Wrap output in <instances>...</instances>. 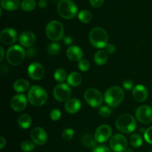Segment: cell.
Segmentation results:
<instances>
[{
	"instance_id": "cell-16",
	"label": "cell",
	"mask_w": 152,
	"mask_h": 152,
	"mask_svg": "<svg viewBox=\"0 0 152 152\" xmlns=\"http://www.w3.org/2000/svg\"><path fill=\"white\" fill-rule=\"evenodd\" d=\"M17 34L16 31L13 28H4L0 34V40L1 42L6 45H10L13 44L16 41Z\"/></svg>"
},
{
	"instance_id": "cell-10",
	"label": "cell",
	"mask_w": 152,
	"mask_h": 152,
	"mask_svg": "<svg viewBox=\"0 0 152 152\" xmlns=\"http://www.w3.org/2000/svg\"><path fill=\"white\" fill-rule=\"evenodd\" d=\"M110 148L114 152H125L128 148L127 140L123 134H117L110 140Z\"/></svg>"
},
{
	"instance_id": "cell-38",
	"label": "cell",
	"mask_w": 152,
	"mask_h": 152,
	"mask_svg": "<svg viewBox=\"0 0 152 152\" xmlns=\"http://www.w3.org/2000/svg\"><path fill=\"white\" fill-rule=\"evenodd\" d=\"M92 152H111V149H110L106 145H102L95 147Z\"/></svg>"
},
{
	"instance_id": "cell-37",
	"label": "cell",
	"mask_w": 152,
	"mask_h": 152,
	"mask_svg": "<svg viewBox=\"0 0 152 152\" xmlns=\"http://www.w3.org/2000/svg\"><path fill=\"white\" fill-rule=\"evenodd\" d=\"M144 138L147 142L152 144V126L145 130L144 133Z\"/></svg>"
},
{
	"instance_id": "cell-9",
	"label": "cell",
	"mask_w": 152,
	"mask_h": 152,
	"mask_svg": "<svg viewBox=\"0 0 152 152\" xmlns=\"http://www.w3.org/2000/svg\"><path fill=\"white\" fill-rule=\"evenodd\" d=\"M53 94L55 99L59 102H66L70 99L71 90L68 85L65 83H59L53 89Z\"/></svg>"
},
{
	"instance_id": "cell-31",
	"label": "cell",
	"mask_w": 152,
	"mask_h": 152,
	"mask_svg": "<svg viewBox=\"0 0 152 152\" xmlns=\"http://www.w3.org/2000/svg\"><path fill=\"white\" fill-rule=\"evenodd\" d=\"M48 52L49 54L52 55V56H56V55L59 54V53L61 50L60 45L58 43L53 42L48 45L47 48Z\"/></svg>"
},
{
	"instance_id": "cell-14",
	"label": "cell",
	"mask_w": 152,
	"mask_h": 152,
	"mask_svg": "<svg viewBox=\"0 0 152 152\" xmlns=\"http://www.w3.org/2000/svg\"><path fill=\"white\" fill-rule=\"evenodd\" d=\"M31 138L36 145H42L47 142L48 135L42 128L37 127L31 131Z\"/></svg>"
},
{
	"instance_id": "cell-26",
	"label": "cell",
	"mask_w": 152,
	"mask_h": 152,
	"mask_svg": "<svg viewBox=\"0 0 152 152\" xmlns=\"http://www.w3.org/2000/svg\"><path fill=\"white\" fill-rule=\"evenodd\" d=\"M96 142L95 138L89 134H86L82 138V143L86 148H95Z\"/></svg>"
},
{
	"instance_id": "cell-5",
	"label": "cell",
	"mask_w": 152,
	"mask_h": 152,
	"mask_svg": "<svg viewBox=\"0 0 152 152\" xmlns=\"http://www.w3.org/2000/svg\"><path fill=\"white\" fill-rule=\"evenodd\" d=\"M77 9L76 4L71 0H60L57 5L58 13L65 19H73L77 15Z\"/></svg>"
},
{
	"instance_id": "cell-40",
	"label": "cell",
	"mask_w": 152,
	"mask_h": 152,
	"mask_svg": "<svg viewBox=\"0 0 152 152\" xmlns=\"http://www.w3.org/2000/svg\"><path fill=\"white\" fill-rule=\"evenodd\" d=\"M104 49H105V51L107 53H109V54H113L116 51L115 46L112 44H107L104 48Z\"/></svg>"
},
{
	"instance_id": "cell-17",
	"label": "cell",
	"mask_w": 152,
	"mask_h": 152,
	"mask_svg": "<svg viewBox=\"0 0 152 152\" xmlns=\"http://www.w3.org/2000/svg\"><path fill=\"white\" fill-rule=\"evenodd\" d=\"M36 36L32 31H26L22 32L19 37V42L23 47L31 48L35 44Z\"/></svg>"
},
{
	"instance_id": "cell-2",
	"label": "cell",
	"mask_w": 152,
	"mask_h": 152,
	"mask_svg": "<svg viewBox=\"0 0 152 152\" xmlns=\"http://www.w3.org/2000/svg\"><path fill=\"white\" fill-rule=\"evenodd\" d=\"M89 40L92 45L96 48H104L108 44V36L105 29L99 27L93 28L89 34Z\"/></svg>"
},
{
	"instance_id": "cell-1",
	"label": "cell",
	"mask_w": 152,
	"mask_h": 152,
	"mask_svg": "<svg viewBox=\"0 0 152 152\" xmlns=\"http://www.w3.org/2000/svg\"><path fill=\"white\" fill-rule=\"evenodd\" d=\"M28 99L34 106H42L48 100V94L43 88L34 86L28 91Z\"/></svg>"
},
{
	"instance_id": "cell-44",
	"label": "cell",
	"mask_w": 152,
	"mask_h": 152,
	"mask_svg": "<svg viewBox=\"0 0 152 152\" xmlns=\"http://www.w3.org/2000/svg\"><path fill=\"white\" fill-rule=\"evenodd\" d=\"M46 5H47V2H46L45 0H40L39 1V6L41 8H44V7H46Z\"/></svg>"
},
{
	"instance_id": "cell-39",
	"label": "cell",
	"mask_w": 152,
	"mask_h": 152,
	"mask_svg": "<svg viewBox=\"0 0 152 152\" xmlns=\"http://www.w3.org/2000/svg\"><path fill=\"white\" fill-rule=\"evenodd\" d=\"M123 86L126 90L129 91V90H132V89H134V83L132 81V80H125L123 83Z\"/></svg>"
},
{
	"instance_id": "cell-35",
	"label": "cell",
	"mask_w": 152,
	"mask_h": 152,
	"mask_svg": "<svg viewBox=\"0 0 152 152\" xmlns=\"http://www.w3.org/2000/svg\"><path fill=\"white\" fill-rule=\"evenodd\" d=\"M99 114L103 118H107L109 117L111 114V111L108 106H102L99 108Z\"/></svg>"
},
{
	"instance_id": "cell-13",
	"label": "cell",
	"mask_w": 152,
	"mask_h": 152,
	"mask_svg": "<svg viewBox=\"0 0 152 152\" xmlns=\"http://www.w3.org/2000/svg\"><path fill=\"white\" fill-rule=\"evenodd\" d=\"M28 76L34 80H39L45 75V68L39 62H33L28 66Z\"/></svg>"
},
{
	"instance_id": "cell-6",
	"label": "cell",
	"mask_w": 152,
	"mask_h": 152,
	"mask_svg": "<svg viewBox=\"0 0 152 152\" xmlns=\"http://www.w3.org/2000/svg\"><path fill=\"white\" fill-rule=\"evenodd\" d=\"M25 50L21 47L20 45H12L8 48L6 54L7 60L10 65H19L23 62L25 58Z\"/></svg>"
},
{
	"instance_id": "cell-27",
	"label": "cell",
	"mask_w": 152,
	"mask_h": 152,
	"mask_svg": "<svg viewBox=\"0 0 152 152\" xmlns=\"http://www.w3.org/2000/svg\"><path fill=\"white\" fill-rule=\"evenodd\" d=\"M78 18L80 21L83 23L87 24L91 21L92 19V15L88 10H83L79 13Z\"/></svg>"
},
{
	"instance_id": "cell-21",
	"label": "cell",
	"mask_w": 152,
	"mask_h": 152,
	"mask_svg": "<svg viewBox=\"0 0 152 152\" xmlns=\"http://www.w3.org/2000/svg\"><path fill=\"white\" fill-rule=\"evenodd\" d=\"M83 82L82 75L78 72H71L68 77V83L73 87L80 86Z\"/></svg>"
},
{
	"instance_id": "cell-32",
	"label": "cell",
	"mask_w": 152,
	"mask_h": 152,
	"mask_svg": "<svg viewBox=\"0 0 152 152\" xmlns=\"http://www.w3.org/2000/svg\"><path fill=\"white\" fill-rule=\"evenodd\" d=\"M21 148H22V150L23 151L30 152L32 151L33 150H34V148H35V145H34L32 142L26 140L22 142V144H21Z\"/></svg>"
},
{
	"instance_id": "cell-33",
	"label": "cell",
	"mask_w": 152,
	"mask_h": 152,
	"mask_svg": "<svg viewBox=\"0 0 152 152\" xmlns=\"http://www.w3.org/2000/svg\"><path fill=\"white\" fill-rule=\"evenodd\" d=\"M74 131L72 129H66L63 131L62 134V139L65 141H69L74 137Z\"/></svg>"
},
{
	"instance_id": "cell-25",
	"label": "cell",
	"mask_w": 152,
	"mask_h": 152,
	"mask_svg": "<svg viewBox=\"0 0 152 152\" xmlns=\"http://www.w3.org/2000/svg\"><path fill=\"white\" fill-rule=\"evenodd\" d=\"M31 123H32V120L28 114H22L19 116L17 120V123L19 127L24 129H28L31 126Z\"/></svg>"
},
{
	"instance_id": "cell-8",
	"label": "cell",
	"mask_w": 152,
	"mask_h": 152,
	"mask_svg": "<svg viewBox=\"0 0 152 152\" xmlns=\"http://www.w3.org/2000/svg\"><path fill=\"white\" fill-rule=\"evenodd\" d=\"M85 100L92 108H98L102 103L103 97L99 91L96 88H88L84 94Z\"/></svg>"
},
{
	"instance_id": "cell-12",
	"label": "cell",
	"mask_w": 152,
	"mask_h": 152,
	"mask_svg": "<svg viewBox=\"0 0 152 152\" xmlns=\"http://www.w3.org/2000/svg\"><path fill=\"white\" fill-rule=\"evenodd\" d=\"M111 134H112V129L108 125H101L95 132V140L98 143H104L110 139Z\"/></svg>"
},
{
	"instance_id": "cell-15",
	"label": "cell",
	"mask_w": 152,
	"mask_h": 152,
	"mask_svg": "<svg viewBox=\"0 0 152 152\" xmlns=\"http://www.w3.org/2000/svg\"><path fill=\"white\" fill-rule=\"evenodd\" d=\"M27 104H28V99L26 96L22 94L15 95L10 101V107L13 111L16 112H20L25 109Z\"/></svg>"
},
{
	"instance_id": "cell-7",
	"label": "cell",
	"mask_w": 152,
	"mask_h": 152,
	"mask_svg": "<svg viewBox=\"0 0 152 152\" xmlns=\"http://www.w3.org/2000/svg\"><path fill=\"white\" fill-rule=\"evenodd\" d=\"M45 33L50 40L59 41L64 37V27L59 21H50L46 26Z\"/></svg>"
},
{
	"instance_id": "cell-47",
	"label": "cell",
	"mask_w": 152,
	"mask_h": 152,
	"mask_svg": "<svg viewBox=\"0 0 152 152\" xmlns=\"http://www.w3.org/2000/svg\"><path fill=\"white\" fill-rule=\"evenodd\" d=\"M125 152H134V151L132 149H131V148H127V149L125 151Z\"/></svg>"
},
{
	"instance_id": "cell-36",
	"label": "cell",
	"mask_w": 152,
	"mask_h": 152,
	"mask_svg": "<svg viewBox=\"0 0 152 152\" xmlns=\"http://www.w3.org/2000/svg\"><path fill=\"white\" fill-rule=\"evenodd\" d=\"M50 117L52 121H57L61 117V111L56 108L52 110L50 114Z\"/></svg>"
},
{
	"instance_id": "cell-42",
	"label": "cell",
	"mask_w": 152,
	"mask_h": 152,
	"mask_svg": "<svg viewBox=\"0 0 152 152\" xmlns=\"http://www.w3.org/2000/svg\"><path fill=\"white\" fill-rule=\"evenodd\" d=\"M63 42L67 45H70L73 42V38L69 36H65L63 38Z\"/></svg>"
},
{
	"instance_id": "cell-28",
	"label": "cell",
	"mask_w": 152,
	"mask_h": 152,
	"mask_svg": "<svg viewBox=\"0 0 152 152\" xmlns=\"http://www.w3.org/2000/svg\"><path fill=\"white\" fill-rule=\"evenodd\" d=\"M21 7L25 11H32L36 7V1L34 0H23L21 3Z\"/></svg>"
},
{
	"instance_id": "cell-22",
	"label": "cell",
	"mask_w": 152,
	"mask_h": 152,
	"mask_svg": "<svg viewBox=\"0 0 152 152\" xmlns=\"http://www.w3.org/2000/svg\"><path fill=\"white\" fill-rule=\"evenodd\" d=\"M29 83L27 80H23V79H20L18 80L13 83V88L14 91L17 93H22L25 92L29 88Z\"/></svg>"
},
{
	"instance_id": "cell-46",
	"label": "cell",
	"mask_w": 152,
	"mask_h": 152,
	"mask_svg": "<svg viewBox=\"0 0 152 152\" xmlns=\"http://www.w3.org/2000/svg\"><path fill=\"white\" fill-rule=\"evenodd\" d=\"M0 49H1V59H0V61H2L3 59H4V49H3L2 47L0 48Z\"/></svg>"
},
{
	"instance_id": "cell-19",
	"label": "cell",
	"mask_w": 152,
	"mask_h": 152,
	"mask_svg": "<svg viewBox=\"0 0 152 152\" xmlns=\"http://www.w3.org/2000/svg\"><path fill=\"white\" fill-rule=\"evenodd\" d=\"M67 57L73 62H80L81 59H83V51L80 47L76 45L71 46L67 49L66 51Z\"/></svg>"
},
{
	"instance_id": "cell-34",
	"label": "cell",
	"mask_w": 152,
	"mask_h": 152,
	"mask_svg": "<svg viewBox=\"0 0 152 152\" xmlns=\"http://www.w3.org/2000/svg\"><path fill=\"white\" fill-rule=\"evenodd\" d=\"M78 67L80 71L86 72V71H88L89 68H90V63H89V62L88 60L83 59L79 62Z\"/></svg>"
},
{
	"instance_id": "cell-18",
	"label": "cell",
	"mask_w": 152,
	"mask_h": 152,
	"mask_svg": "<svg viewBox=\"0 0 152 152\" xmlns=\"http://www.w3.org/2000/svg\"><path fill=\"white\" fill-rule=\"evenodd\" d=\"M133 97L134 100H136L138 102H145L148 98V91L146 88L142 85H137L135 86L132 91Z\"/></svg>"
},
{
	"instance_id": "cell-48",
	"label": "cell",
	"mask_w": 152,
	"mask_h": 152,
	"mask_svg": "<svg viewBox=\"0 0 152 152\" xmlns=\"http://www.w3.org/2000/svg\"><path fill=\"white\" fill-rule=\"evenodd\" d=\"M150 152H152V148L151 149V151H150Z\"/></svg>"
},
{
	"instance_id": "cell-3",
	"label": "cell",
	"mask_w": 152,
	"mask_h": 152,
	"mask_svg": "<svg viewBox=\"0 0 152 152\" xmlns=\"http://www.w3.org/2000/svg\"><path fill=\"white\" fill-rule=\"evenodd\" d=\"M124 96V91L121 88L118 86H113L105 91L104 99L108 106L115 108L123 102Z\"/></svg>"
},
{
	"instance_id": "cell-30",
	"label": "cell",
	"mask_w": 152,
	"mask_h": 152,
	"mask_svg": "<svg viewBox=\"0 0 152 152\" xmlns=\"http://www.w3.org/2000/svg\"><path fill=\"white\" fill-rule=\"evenodd\" d=\"M54 79L57 82H59V83H62V82L65 81L66 80L67 77V73L66 71H65L62 68H59V69L56 70L54 72Z\"/></svg>"
},
{
	"instance_id": "cell-41",
	"label": "cell",
	"mask_w": 152,
	"mask_h": 152,
	"mask_svg": "<svg viewBox=\"0 0 152 152\" xmlns=\"http://www.w3.org/2000/svg\"><path fill=\"white\" fill-rule=\"evenodd\" d=\"M104 0H90V4L95 8L100 7L103 4Z\"/></svg>"
},
{
	"instance_id": "cell-45",
	"label": "cell",
	"mask_w": 152,
	"mask_h": 152,
	"mask_svg": "<svg viewBox=\"0 0 152 152\" xmlns=\"http://www.w3.org/2000/svg\"><path fill=\"white\" fill-rule=\"evenodd\" d=\"M34 49H32L31 48L30 50H28V53H27V54H28V56H30V57H31V56H34V55H35V53H33V51H34Z\"/></svg>"
},
{
	"instance_id": "cell-24",
	"label": "cell",
	"mask_w": 152,
	"mask_h": 152,
	"mask_svg": "<svg viewBox=\"0 0 152 152\" xmlns=\"http://www.w3.org/2000/svg\"><path fill=\"white\" fill-rule=\"evenodd\" d=\"M108 53L105 51V50H99L95 53L94 56V60L95 63L98 65H103L108 61Z\"/></svg>"
},
{
	"instance_id": "cell-29",
	"label": "cell",
	"mask_w": 152,
	"mask_h": 152,
	"mask_svg": "<svg viewBox=\"0 0 152 152\" xmlns=\"http://www.w3.org/2000/svg\"><path fill=\"white\" fill-rule=\"evenodd\" d=\"M130 144L134 148H139L142 145V139L139 134H132L130 137Z\"/></svg>"
},
{
	"instance_id": "cell-20",
	"label": "cell",
	"mask_w": 152,
	"mask_h": 152,
	"mask_svg": "<svg viewBox=\"0 0 152 152\" xmlns=\"http://www.w3.org/2000/svg\"><path fill=\"white\" fill-rule=\"evenodd\" d=\"M81 102L76 98H71L65 103V109L69 114H76L80 110Z\"/></svg>"
},
{
	"instance_id": "cell-43",
	"label": "cell",
	"mask_w": 152,
	"mask_h": 152,
	"mask_svg": "<svg viewBox=\"0 0 152 152\" xmlns=\"http://www.w3.org/2000/svg\"><path fill=\"white\" fill-rule=\"evenodd\" d=\"M5 145H6V140H4V138L3 137H0V148L2 149Z\"/></svg>"
},
{
	"instance_id": "cell-11",
	"label": "cell",
	"mask_w": 152,
	"mask_h": 152,
	"mask_svg": "<svg viewBox=\"0 0 152 152\" xmlns=\"http://www.w3.org/2000/svg\"><path fill=\"white\" fill-rule=\"evenodd\" d=\"M137 120L143 124H148L152 122V108L148 105H141L135 112Z\"/></svg>"
},
{
	"instance_id": "cell-4",
	"label": "cell",
	"mask_w": 152,
	"mask_h": 152,
	"mask_svg": "<svg viewBox=\"0 0 152 152\" xmlns=\"http://www.w3.org/2000/svg\"><path fill=\"white\" fill-rule=\"evenodd\" d=\"M136 126V120L131 114H123L116 120V127L123 133H132L135 130Z\"/></svg>"
},
{
	"instance_id": "cell-49",
	"label": "cell",
	"mask_w": 152,
	"mask_h": 152,
	"mask_svg": "<svg viewBox=\"0 0 152 152\" xmlns=\"http://www.w3.org/2000/svg\"><path fill=\"white\" fill-rule=\"evenodd\" d=\"M151 105H152V102H151Z\"/></svg>"
},
{
	"instance_id": "cell-23",
	"label": "cell",
	"mask_w": 152,
	"mask_h": 152,
	"mask_svg": "<svg viewBox=\"0 0 152 152\" xmlns=\"http://www.w3.org/2000/svg\"><path fill=\"white\" fill-rule=\"evenodd\" d=\"M1 5L7 10H15L19 8L20 1L19 0H1Z\"/></svg>"
}]
</instances>
